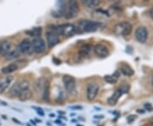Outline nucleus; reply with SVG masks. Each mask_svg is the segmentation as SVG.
<instances>
[{"label":"nucleus","instance_id":"7c9ffc66","mask_svg":"<svg viewBox=\"0 0 153 126\" xmlns=\"http://www.w3.org/2000/svg\"><path fill=\"white\" fill-rule=\"evenodd\" d=\"M150 15H151V16L153 18V7L152 8V10H150Z\"/></svg>","mask_w":153,"mask_h":126},{"label":"nucleus","instance_id":"9d476101","mask_svg":"<svg viewBox=\"0 0 153 126\" xmlns=\"http://www.w3.org/2000/svg\"><path fill=\"white\" fill-rule=\"evenodd\" d=\"M46 39H47V44L49 48L55 47L56 44H58L60 39H59V35L56 33L55 30H49L46 33Z\"/></svg>","mask_w":153,"mask_h":126},{"label":"nucleus","instance_id":"cd10ccee","mask_svg":"<svg viewBox=\"0 0 153 126\" xmlns=\"http://www.w3.org/2000/svg\"><path fill=\"white\" fill-rule=\"evenodd\" d=\"M69 108L72 110H81L82 109V106H71V107H69Z\"/></svg>","mask_w":153,"mask_h":126},{"label":"nucleus","instance_id":"393cba45","mask_svg":"<svg viewBox=\"0 0 153 126\" xmlns=\"http://www.w3.org/2000/svg\"><path fill=\"white\" fill-rule=\"evenodd\" d=\"M20 56V53H19V51L18 50H13V51H11L10 52L8 55H6V59L9 60H14V59H16V58H18Z\"/></svg>","mask_w":153,"mask_h":126},{"label":"nucleus","instance_id":"c85d7f7f","mask_svg":"<svg viewBox=\"0 0 153 126\" xmlns=\"http://www.w3.org/2000/svg\"><path fill=\"white\" fill-rule=\"evenodd\" d=\"M136 119V116H134V115H131V116H129V117H128V122H129V123H131L132 121L133 120H134Z\"/></svg>","mask_w":153,"mask_h":126},{"label":"nucleus","instance_id":"9b49d317","mask_svg":"<svg viewBox=\"0 0 153 126\" xmlns=\"http://www.w3.org/2000/svg\"><path fill=\"white\" fill-rule=\"evenodd\" d=\"M100 87L96 83H89L87 86V98L88 101H93L97 96Z\"/></svg>","mask_w":153,"mask_h":126},{"label":"nucleus","instance_id":"6ab92c4d","mask_svg":"<svg viewBox=\"0 0 153 126\" xmlns=\"http://www.w3.org/2000/svg\"><path fill=\"white\" fill-rule=\"evenodd\" d=\"M82 4L86 6L89 9H94L96 8L100 4V0H82Z\"/></svg>","mask_w":153,"mask_h":126},{"label":"nucleus","instance_id":"423d86ee","mask_svg":"<svg viewBox=\"0 0 153 126\" xmlns=\"http://www.w3.org/2000/svg\"><path fill=\"white\" fill-rule=\"evenodd\" d=\"M27 88H30V84L28 81L23 80L21 82H16L13 84L11 89L10 90V94L13 96H18L23 89H27Z\"/></svg>","mask_w":153,"mask_h":126},{"label":"nucleus","instance_id":"ddd939ff","mask_svg":"<svg viewBox=\"0 0 153 126\" xmlns=\"http://www.w3.org/2000/svg\"><path fill=\"white\" fill-rule=\"evenodd\" d=\"M134 36H135V39L140 43H145L147 40L148 37V31L146 28H145V27H139L135 30Z\"/></svg>","mask_w":153,"mask_h":126},{"label":"nucleus","instance_id":"0eeeda50","mask_svg":"<svg viewBox=\"0 0 153 126\" xmlns=\"http://www.w3.org/2000/svg\"><path fill=\"white\" fill-rule=\"evenodd\" d=\"M49 83L48 80L44 77H41L38 78L35 83L33 84V89L36 93L38 94V95H40L42 97V95L44 93V90L45 87L49 84Z\"/></svg>","mask_w":153,"mask_h":126},{"label":"nucleus","instance_id":"412c9836","mask_svg":"<svg viewBox=\"0 0 153 126\" xmlns=\"http://www.w3.org/2000/svg\"><path fill=\"white\" fill-rule=\"evenodd\" d=\"M119 78V72H116L113 75H106L105 76L104 79L105 82L109 83V84H116L117 79Z\"/></svg>","mask_w":153,"mask_h":126},{"label":"nucleus","instance_id":"b1692460","mask_svg":"<svg viewBox=\"0 0 153 126\" xmlns=\"http://www.w3.org/2000/svg\"><path fill=\"white\" fill-rule=\"evenodd\" d=\"M65 100H66V92H65L64 89H60L59 92H58V95L56 96V101H59V102H63Z\"/></svg>","mask_w":153,"mask_h":126},{"label":"nucleus","instance_id":"f8f14e48","mask_svg":"<svg viewBox=\"0 0 153 126\" xmlns=\"http://www.w3.org/2000/svg\"><path fill=\"white\" fill-rule=\"evenodd\" d=\"M94 52L100 58H105L110 54L109 49L107 48V46H105V45L102 44H98L94 45Z\"/></svg>","mask_w":153,"mask_h":126},{"label":"nucleus","instance_id":"a211bd4d","mask_svg":"<svg viewBox=\"0 0 153 126\" xmlns=\"http://www.w3.org/2000/svg\"><path fill=\"white\" fill-rule=\"evenodd\" d=\"M120 71L123 75L128 76V77H130L132 75H134V70L128 65H127V64H122Z\"/></svg>","mask_w":153,"mask_h":126},{"label":"nucleus","instance_id":"f3484780","mask_svg":"<svg viewBox=\"0 0 153 126\" xmlns=\"http://www.w3.org/2000/svg\"><path fill=\"white\" fill-rule=\"evenodd\" d=\"M122 91H121L120 89H117L116 91L114 92V94L111 96L108 100V103H109L111 106H113L115 105L117 102V101L119 100V98L121 97V95H122Z\"/></svg>","mask_w":153,"mask_h":126},{"label":"nucleus","instance_id":"bb28decb","mask_svg":"<svg viewBox=\"0 0 153 126\" xmlns=\"http://www.w3.org/2000/svg\"><path fill=\"white\" fill-rule=\"evenodd\" d=\"M33 108H34V109H36L37 113H38L39 115H41V116L44 115V112H43V110L41 109V108H38V107H33Z\"/></svg>","mask_w":153,"mask_h":126},{"label":"nucleus","instance_id":"aec40b11","mask_svg":"<svg viewBox=\"0 0 153 126\" xmlns=\"http://www.w3.org/2000/svg\"><path fill=\"white\" fill-rule=\"evenodd\" d=\"M17 69H18V65H17L16 63L14 62V63H10V65H8V66H6L5 67H4L2 72H3L4 74H10V73L16 71Z\"/></svg>","mask_w":153,"mask_h":126},{"label":"nucleus","instance_id":"a878e982","mask_svg":"<svg viewBox=\"0 0 153 126\" xmlns=\"http://www.w3.org/2000/svg\"><path fill=\"white\" fill-rule=\"evenodd\" d=\"M42 98L44 99V101H48L49 99V84L45 87L44 90V93L42 95Z\"/></svg>","mask_w":153,"mask_h":126},{"label":"nucleus","instance_id":"c756f323","mask_svg":"<svg viewBox=\"0 0 153 126\" xmlns=\"http://www.w3.org/2000/svg\"><path fill=\"white\" fill-rule=\"evenodd\" d=\"M145 107L148 110V111H152V106L148 103V104H145Z\"/></svg>","mask_w":153,"mask_h":126},{"label":"nucleus","instance_id":"f257e3e1","mask_svg":"<svg viewBox=\"0 0 153 126\" xmlns=\"http://www.w3.org/2000/svg\"><path fill=\"white\" fill-rule=\"evenodd\" d=\"M100 26V23L94 21H79L76 27V32L80 33H91L96 31Z\"/></svg>","mask_w":153,"mask_h":126},{"label":"nucleus","instance_id":"4468645a","mask_svg":"<svg viewBox=\"0 0 153 126\" xmlns=\"http://www.w3.org/2000/svg\"><path fill=\"white\" fill-rule=\"evenodd\" d=\"M13 80H14V78L10 75H7L0 78V93L4 92L10 85L11 83L13 82Z\"/></svg>","mask_w":153,"mask_h":126},{"label":"nucleus","instance_id":"5701e85b","mask_svg":"<svg viewBox=\"0 0 153 126\" xmlns=\"http://www.w3.org/2000/svg\"><path fill=\"white\" fill-rule=\"evenodd\" d=\"M26 33H27L28 35L32 36V37H35V38H38L41 33H42V28H34L31 30H28Z\"/></svg>","mask_w":153,"mask_h":126},{"label":"nucleus","instance_id":"2f4dec72","mask_svg":"<svg viewBox=\"0 0 153 126\" xmlns=\"http://www.w3.org/2000/svg\"><path fill=\"white\" fill-rule=\"evenodd\" d=\"M137 112H138V113H144V111H140V109L138 110Z\"/></svg>","mask_w":153,"mask_h":126},{"label":"nucleus","instance_id":"7ed1b4c3","mask_svg":"<svg viewBox=\"0 0 153 126\" xmlns=\"http://www.w3.org/2000/svg\"><path fill=\"white\" fill-rule=\"evenodd\" d=\"M58 35H62L63 37H70L76 33V26L71 23L62 24L54 29Z\"/></svg>","mask_w":153,"mask_h":126},{"label":"nucleus","instance_id":"1a4fd4ad","mask_svg":"<svg viewBox=\"0 0 153 126\" xmlns=\"http://www.w3.org/2000/svg\"><path fill=\"white\" fill-rule=\"evenodd\" d=\"M33 44V51L37 54H42L44 53L46 49V44L43 39H41L40 37L38 38H34L32 41Z\"/></svg>","mask_w":153,"mask_h":126},{"label":"nucleus","instance_id":"f03ea898","mask_svg":"<svg viewBox=\"0 0 153 126\" xmlns=\"http://www.w3.org/2000/svg\"><path fill=\"white\" fill-rule=\"evenodd\" d=\"M79 6L76 1L66 2L63 8V16L66 19H72L78 15Z\"/></svg>","mask_w":153,"mask_h":126},{"label":"nucleus","instance_id":"473e14b6","mask_svg":"<svg viewBox=\"0 0 153 126\" xmlns=\"http://www.w3.org/2000/svg\"><path fill=\"white\" fill-rule=\"evenodd\" d=\"M50 117H52V118H53V117H55V114H50Z\"/></svg>","mask_w":153,"mask_h":126},{"label":"nucleus","instance_id":"dca6fc26","mask_svg":"<svg viewBox=\"0 0 153 126\" xmlns=\"http://www.w3.org/2000/svg\"><path fill=\"white\" fill-rule=\"evenodd\" d=\"M32 96H33V92L30 89V88H27V89H25L22 90L20 95H18V98L22 101H28L32 98Z\"/></svg>","mask_w":153,"mask_h":126},{"label":"nucleus","instance_id":"2eb2a0df","mask_svg":"<svg viewBox=\"0 0 153 126\" xmlns=\"http://www.w3.org/2000/svg\"><path fill=\"white\" fill-rule=\"evenodd\" d=\"M11 49V43L10 41L4 40L0 42V54L4 56H6L10 52Z\"/></svg>","mask_w":153,"mask_h":126},{"label":"nucleus","instance_id":"39448f33","mask_svg":"<svg viewBox=\"0 0 153 126\" xmlns=\"http://www.w3.org/2000/svg\"><path fill=\"white\" fill-rule=\"evenodd\" d=\"M62 81H63V84L65 85L66 92L72 96L76 95V82H75L74 78L71 77L70 75H65L62 78Z\"/></svg>","mask_w":153,"mask_h":126},{"label":"nucleus","instance_id":"6e6552de","mask_svg":"<svg viewBox=\"0 0 153 126\" xmlns=\"http://www.w3.org/2000/svg\"><path fill=\"white\" fill-rule=\"evenodd\" d=\"M17 50L19 51V53L25 54V55H30L32 54L33 51V44L32 42L28 39H24L17 46Z\"/></svg>","mask_w":153,"mask_h":126},{"label":"nucleus","instance_id":"f704fd0d","mask_svg":"<svg viewBox=\"0 0 153 126\" xmlns=\"http://www.w3.org/2000/svg\"><path fill=\"white\" fill-rule=\"evenodd\" d=\"M77 126H82V125H77Z\"/></svg>","mask_w":153,"mask_h":126},{"label":"nucleus","instance_id":"20e7f679","mask_svg":"<svg viewBox=\"0 0 153 126\" xmlns=\"http://www.w3.org/2000/svg\"><path fill=\"white\" fill-rule=\"evenodd\" d=\"M115 34L118 36H126L130 34L132 32V25L128 22H122L115 25L114 29Z\"/></svg>","mask_w":153,"mask_h":126},{"label":"nucleus","instance_id":"4be33fe9","mask_svg":"<svg viewBox=\"0 0 153 126\" xmlns=\"http://www.w3.org/2000/svg\"><path fill=\"white\" fill-rule=\"evenodd\" d=\"M91 49H92V46L89 45V44L82 46L81 49L79 50V55L81 57H87L88 55H89V53L91 51Z\"/></svg>","mask_w":153,"mask_h":126},{"label":"nucleus","instance_id":"72a5a7b5","mask_svg":"<svg viewBox=\"0 0 153 126\" xmlns=\"http://www.w3.org/2000/svg\"><path fill=\"white\" fill-rule=\"evenodd\" d=\"M152 84H153V78H152Z\"/></svg>","mask_w":153,"mask_h":126}]
</instances>
